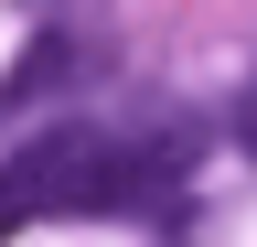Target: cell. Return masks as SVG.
Masks as SVG:
<instances>
[{"label":"cell","mask_w":257,"mask_h":247,"mask_svg":"<svg viewBox=\"0 0 257 247\" xmlns=\"http://www.w3.org/2000/svg\"><path fill=\"white\" fill-rule=\"evenodd\" d=\"M140 204V150L118 129H43L0 161V236L43 215H128Z\"/></svg>","instance_id":"obj_1"},{"label":"cell","mask_w":257,"mask_h":247,"mask_svg":"<svg viewBox=\"0 0 257 247\" xmlns=\"http://www.w3.org/2000/svg\"><path fill=\"white\" fill-rule=\"evenodd\" d=\"M236 150L257 161V75H246V97H236Z\"/></svg>","instance_id":"obj_2"}]
</instances>
